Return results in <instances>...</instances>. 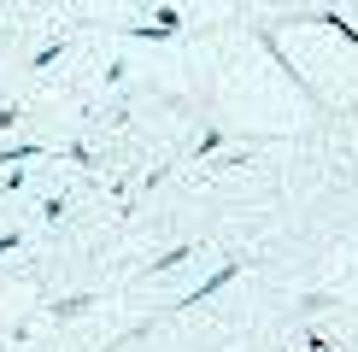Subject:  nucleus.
I'll return each instance as SVG.
<instances>
[{"label":"nucleus","mask_w":358,"mask_h":352,"mask_svg":"<svg viewBox=\"0 0 358 352\" xmlns=\"http://www.w3.org/2000/svg\"><path fill=\"white\" fill-rule=\"evenodd\" d=\"M12 124H18V112H0V129H12Z\"/></svg>","instance_id":"obj_1"}]
</instances>
